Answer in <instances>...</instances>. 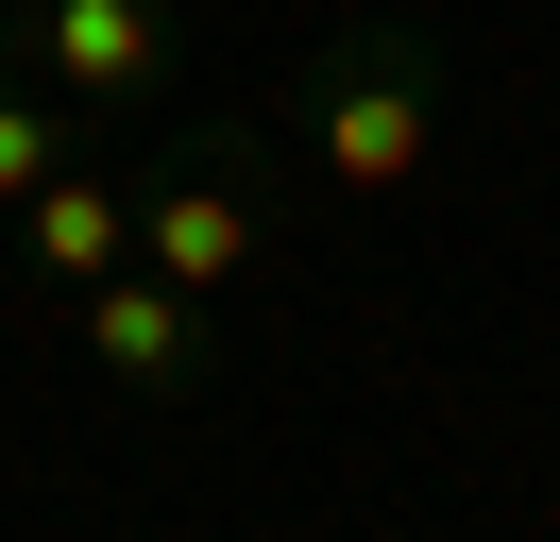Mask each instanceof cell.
<instances>
[{"label":"cell","mask_w":560,"mask_h":542,"mask_svg":"<svg viewBox=\"0 0 560 542\" xmlns=\"http://www.w3.org/2000/svg\"><path fill=\"white\" fill-rule=\"evenodd\" d=\"M272 153H306L323 187H357V203L424 187V153H442V34H424V17L306 34L289 85H272Z\"/></svg>","instance_id":"obj_1"},{"label":"cell","mask_w":560,"mask_h":542,"mask_svg":"<svg viewBox=\"0 0 560 542\" xmlns=\"http://www.w3.org/2000/svg\"><path fill=\"white\" fill-rule=\"evenodd\" d=\"M119 187H137V271H171L187 305H221L272 255V119H187V136H153Z\"/></svg>","instance_id":"obj_2"},{"label":"cell","mask_w":560,"mask_h":542,"mask_svg":"<svg viewBox=\"0 0 560 542\" xmlns=\"http://www.w3.org/2000/svg\"><path fill=\"white\" fill-rule=\"evenodd\" d=\"M0 68L51 85V102L119 153V136L187 85V17H171V0H0Z\"/></svg>","instance_id":"obj_3"},{"label":"cell","mask_w":560,"mask_h":542,"mask_svg":"<svg viewBox=\"0 0 560 542\" xmlns=\"http://www.w3.org/2000/svg\"><path fill=\"white\" fill-rule=\"evenodd\" d=\"M69 339H85V373L137 390V406H205L221 390V305H187L171 271H137V255L69 288Z\"/></svg>","instance_id":"obj_4"},{"label":"cell","mask_w":560,"mask_h":542,"mask_svg":"<svg viewBox=\"0 0 560 542\" xmlns=\"http://www.w3.org/2000/svg\"><path fill=\"white\" fill-rule=\"evenodd\" d=\"M18 255H35V288H85V271H119V255H137V187H119L103 153H69L35 203H18Z\"/></svg>","instance_id":"obj_5"},{"label":"cell","mask_w":560,"mask_h":542,"mask_svg":"<svg viewBox=\"0 0 560 542\" xmlns=\"http://www.w3.org/2000/svg\"><path fill=\"white\" fill-rule=\"evenodd\" d=\"M69 153H103V136H85V119H69L51 85H18V68H0V221H18V203H35V187H51Z\"/></svg>","instance_id":"obj_6"}]
</instances>
